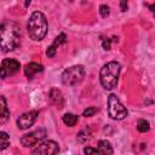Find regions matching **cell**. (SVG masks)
I'll use <instances>...</instances> for the list:
<instances>
[{"instance_id":"6da1fadb","label":"cell","mask_w":155,"mask_h":155,"mask_svg":"<svg viewBox=\"0 0 155 155\" xmlns=\"http://www.w3.org/2000/svg\"><path fill=\"white\" fill-rule=\"evenodd\" d=\"M21 44V29L17 23L6 21L0 27V46L2 52L15 50Z\"/></svg>"},{"instance_id":"7a4b0ae2","label":"cell","mask_w":155,"mask_h":155,"mask_svg":"<svg viewBox=\"0 0 155 155\" xmlns=\"http://www.w3.org/2000/svg\"><path fill=\"white\" fill-rule=\"evenodd\" d=\"M47 29L48 24L45 15L40 11L33 12L27 23V30L30 39H33L34 41H41L46 36Z\"/></svg>"},{"instance_id":"3957f363","label":"cell","mask_w":155,"mask_h":155,"mask_svg":"<svg viewBox=\"0 0 155 155\" xmlns=\"http://www.w3.org/2000/svg\"><path fill=\"white\" fill-rule=\"evenodd\" d=\"M120 70H121V65L115 61H111L102 67L99 71V80L105 90H111L116 86Z\"/></svg>"},{"instance_id":"277c9868","label":"cell","mask_w":155,"mask_h":155,"mask_svg":"<svg viewBox=\"0 0 155 155\" xmlns=\"http://www.w3.org/2000/svg\"><path fill=\"white\" fill-rule=\"evenodd\" d=\"M85 78V69L82 65H73L67 68L62 74V82L65 86H74L81 82Z\"/></svg>"},{"instance_id":"5b68a950","label":"cell","mask_w":155,"mask_h":155,"mask_svg":"<svg viewBox=\"0 0 155 155\" xmlns=\"http://www.w3.org/2000/svg\"><path fill=\"white\" fill-rule=\"evenodd\" d=\"M108 114L113 120H124L128 114L127 109L113 93L108 97Z\"/></svg>"},{"instance_id":"8992f818","label":"cell","mask_w":155,"mask_h":155,"mask_svg":"<svg viewBox=\"0 0 155 155\" xmlns=\"http://www.w3.org/2000/svg\"><path fill=\"white\" fill-rule=\"evenodd\" d=\"M47 132L44 127H39L31 132H28L25 134H23L21 137V144L24 147V148H31L34 145H36L38 143H40L41 140L45 139Z\"/></svg>"},{"instance_id":"52a82bcc","label":"cell","mask_w":155,"mask_h":155,"mask_svg":"<svg viewBox=\"0 0 155 155\" xmlns=\"http://www.w3.org/2000/svg\"><path fill=\"white\" fill-rule=\"evenodd\" d=\"M59 151V147L54 140H45L36 145L31 153L35 155H53Z\"/></svg>"},{"instance_id":"ba28073f","label":"cell","mask_w":155,"mask_h":155,"mask_svg":"<svg viewBox=\"0 0 155 155\" xmlns=\"http://www.w3.org/2000/svg\"><path fill=\"white\" fill-rule=\"evenodd\" d=\"M19 62L12 58H6L1 62L0 71H1V79H6L7 76L15 75L19 70Z\"/></svg>"},{"instance_id":"9c48e42d","label":"cell","mask_w":155,"mask_h":155,"mask_svg":"<svg viewBox=\"0 0 155 155\" xmlns=\"http://www.w3.org/2000/svg\"><path fill=\"white\" fill-rule=\"evenodd\" d=\"M38 115H39V111L38 110H30V111H27V113L22 114L17 119V127L19 130H27V128H29L30 126L34 125Z\"/></svg>"},{"instance_id":"30bf717a","label":"cell","mask_w":155,"mask_h":155,"mask_svg":"<svg viewBox=\"0 0 155 155\" xmlns=\"http://www.w3.org/2000/svg\"><path fill=\"white\" fill-rule=\"evenodd\" d=\"M48 97H50V101L53 105H56L57 108L62 109L64 107V97H63V93L61 92V90L53 87L50 90V93H48Z\"/></svg>"},{"instance_id":"8fae6325","label":"cell","mask_w":155,"mask_h":155,"mask_svg":"<svg viewBox=\"0 0 155 155\" xmlns=\"http://www.w3.org/2000/svg\"><path fill=\"white\" fill-rule=\"evenodd\" d=\"M42 70H44V67L41 64H39V63L31 62V63H28V64L24 65V74H25V76L28 79H33V76L36 73H40Z\"/></svg>"},{"instance_id":"7c38bea8","label":"cell","mask_w":155,"mask_h":155,"mask_svg":"<svg viewBox=\"0 0 155 155\" xmlns=\"http://www.w3.org/2000/svg\"><path fill=\"white\" fill-rule=\"evenodd\" d=\"M10 119V110L6 104V98L4 96L0 97V124L5 125Z\"/></svg>"},{"instance_id":"4fadbf2b","label":"cell","mask_w":155,"mask_h":155,"mask_svg":"<svg viewBox=\"0 0 155 155\" xmlns=\"http://www.w3.org/2000/svg\"><path fill=\"white\" fill-rule=\"evenodd\" d=\"M98 150L101 154H113L114 153L110 142H108L107 139H102L98 142Z\"/></svg>"},{"instance_id":"5bb4252c","label":"cell","mask_w":155,"mask_h":155,"mask_svg":"<svg viewBox=\"0 0 155 155\" xmlns=\"http://www.w3.org/2000/svg\"><path fill=\"white\" fill-rule=\"evenodd\" d=\"M62 120H63V122H64L67 126L73 127V126L78 122L79 117H78V115H74V114H71V113H67V114H64V115H63Z\"/></svg>"},{"instance_id":"9a60e30c","label":"cell","mask_w":155,"mask_h":155,"mask_svg":"<svg viewBox=\"0 0 155 155\" xmlns=\"http://www.w3.org/2000/svg\"><path fill=\"white\" fill-rule=\"evenodd\" d=\"M90 138H91V133H90V131L87 130V128H85V130H81L80 132H79V134H78V142L79 143H86V142H88L90 140Z\"/></svg>"},{"instance_id":"2e32d148","label":"cell","mask_w":155,"mask_h":155,"mask_svg":"<svg viewBox=\"0 0 155 155\" xmlns=\"http://www.w3.org/2000/svg\"><path fill=\"white\" fill-rule=\"evenodd\" d=\"M8 145H10V137L6 132L1 131L0 132V150L6 149Z\"/></svg>"},{"instance_id":"e0dca14e","label":"cell","mask_w":155,"mask_h":155,"mask_svg":"<svg viewBox=\"0 0 155 155\" xmlns=\"http://www.w3.org/2000/svg\"><path fill=\"white\" fill-rule=\"evenodd\" d=\"M149 128H150V125H149V122H148L145 119H139V120L137 121V130H138L139 132H142V133L148 132Z\"/></svg>"},{"instance_id":"ac0fdd59","label":"cell","mask_w":155,"mask_h":155,"mask_svg":"<svg viewBox=\"0 0 155 155\" xmlns=\"http://www.w3.org/2000/svg\"><path fill=\"white\" fill-rule=\"evenodd\" d=\"M65 40H67V36H65V34H64V33H62V34H59V35L54 39V41H53V44H52V45L57 48L59 45L64 44V42H65Z\"/></svg>"},{"instance_id":"d6986e66","label":"cell","mask_w":155,"mask_h":155,"mask_svg":"<svg viewBox=\"0 0 155 155\" xmlns=\"http://www.w3.org/2000/svg\"><path fill=\"white\" fill-rule=\"evenodd\" d=\"M97 111H98V109H97L96 107H88L87 109H85V110H84L82 116H85V117H90V116L94 115Z\"/></svg>"},{"instance_id":"ffe728a7","label":"cell","mask_w":155,"mask_h":155,"mask_svg":"<svg viewBox=\"0 0 155 155\" xmlns=\"http://www.w3.org/2000/svg\"><path fill=\"white\" fill-rule=\"evenodd\" d=\"M109 12H110V11H109V7H108L107 5H101V6H99V13H101L102 17H104V18L108 17V16H109Z\"/></svg>"},{"instance_id":"44dd1931","label":"cell","mask_w":155,"mask_h":155,"mask_svg":"<svg viewBox=\"0 0 155 155\" xmlns=\"http://www.w3.org/2000/svg\"><path fill=\"white\" fill-rule=\"evenodd\" d=\"M84 154H87V155H90V154H101V153H99L98 148H92V147H85V148H84Z\"/></svg>"},{"instance_id":"7402d4cb","label":"cell","mask_w":155,"mask_h":155,"mask_svg":"<svg viewBox=\"0 0 155 155\" xmlns=\"http://www.w3.org/2000/svg\"><path fill=\"white\" fill-rule=\"evenodd\" d=\"M56 47L53 46V45H51V46H48L47 47V50H46V54L48 56V57H54V54H56Z\"/></svg>"},{"instance_id":"603a6c76","label":"cell","mask_w":155,"mask_h":155,"mask_svg":"<svg viewBox=\"0 0 155 155\" xmlns=\"http://www.w3.org/2000/svg\"><path fill=\"white\" fill-rule=\"evenodd\" d=\"M102 45H103V48L108 51V50H110V46H111V40L107 38V39H104V40H103V44H102Z\"/></svg>"},{"instance_id":"cb8c5ba5","label":"cell","mask_w":155,"mask_h":155,"mask_svg":"<svg viewBox=\"0 0 155 155\" xmlns=\"http://www.w3.org/2000/svg\"><path fill=\"white\" fill-rule=\"evenodd\" d=\"M120 7H121V11L125 12L127 10V0H120Z\"/></svg>"},{"instance_id":"d4e9b609","label":"cell","mask_w":155,"mask_h":155,"mask_svg":"<svg viewBox=\"0 0 155 155\" xmlns=\"http://www.w3.org/2000/svg\"><path fill=\"white\" fill-rule=\"evenodd\" d=\"M149 10H150V11L154 13V12H155V4H151V5H149Z\"/></svg>"},{"instance_id":"484cf974","label":"cell","mask_w":155,"mask_h":155,"mask_svg":"<svg viewBox=\"0 0 155 155\" xmlns=\"http://www.w3.org/2000/svg\"><path fill=\"white\" fill-rule=\"evenodd\" d=\"M30 1H31V0H25V7H28V6H29Z\"/></svg>"},{"instance_id":"4316f807","label":"cell","mask_w":155,"mask_h":155,"mask_svg":"<svg viewBox=\"0 0 155 155\" xmlns=\"http://www.w3.org/2000/svg\"><path fill=\"white\" fill-rule=\"evenodd\" d=\"M154 16H155V12H154Z\"/></svg>"}]
</instances>
